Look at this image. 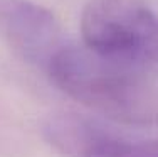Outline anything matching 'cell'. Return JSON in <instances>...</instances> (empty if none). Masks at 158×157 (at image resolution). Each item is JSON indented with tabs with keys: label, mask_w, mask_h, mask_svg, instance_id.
<instances>
[{
	"label": "cell",
	"mask_w": 158,
	"mask_h": 157,
	"mask_svg": "<svg viewBox=\"0 0 158 157\" xmlns=\"http://www.w3.org/2000/svg\"><path fill=\"white\" fill-rule=\"evenodd\" d=\"M46 69L61 91L113 122L146 125L158 118L143 83L146 69L108 59L86 46H62Z\"/></svg>",
	"instance_id": "6da1fadb"
},
{
	"label": "cell",
	"mask_w": 158,
	"mask_h": 157,
	"mask_svg": "<svg viewBox=\"0 0 158 157\" xmlns=\"http://www.w3.org/2000/svg\"><path fill=\"white\" fill-rule=\"evenodd\" d=\"M88 49L146 69L158 59V19L145 0H89L81 15Z\"/></svg>",
	"instance_id": "7a4b0ae2"
},
{
	"label": "cell",
	"mask_w": 158,
	"mask_h": 157,
	"mask_svg": "<svg viewBox=\"0 0 158 157\" xmlns=\"http://www.w3.org/2000/svg\"><path fill=\"white\" fill-rule=\"evenodd\" d=\"M0 37L20 58L44 68L64 46L54 14L31 0H0Z\"/></svg>",
	"instance_id": "3957f363"
},
{
	"label": "cell",
	"mask_w": 158,
	"mask_h": 157,
	"mask_svg": "<svg viewBox=\"0 0 158 157\" xmlns=\"http://www.w3.org/2000/svg\"><path fill=\"white\" fill-rule=\"evenodd\" d=\"M42 133L66 157H113L126 139L98 118L81 113H54L44 122Z\"/></svg>",
	"instance_id": "277c9868"
},
{
	"label": "cell",
	"mask_w": 158,
	"mask_h": 157,
	"mask_svg": "<svg viewBox=\"0 0 158 157\" xmlns=\"http://www.w3.org/2000/svg\"><path fill=\"white\" fill-rule=\"evenodd\" d=\"M113 157H158V137L155 139H126Z\"/></svg>",
	"instance_id": "5b68a950"
}]
</instances>
